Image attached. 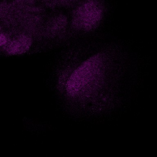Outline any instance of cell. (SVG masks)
<instances>
[{
	"label": "cell",
	"mask_w": 157,
	"mask_h": 157,
	"mask_svg": "<svg viewBox=\"0 0 157 157\" xmlns=\"http://www.w3.org/2000/svg\"><path fill=\"white\" fill-rule=\"evenodd\" d=\"M105 14L102 0H84L72 12L71 29L85 33H93L101 25Z\"/></svg>",
	"instance_id": "2"
},
{
	"label": "cell",
	"mask_w": 157,
	"mask_h": 157,
	"mask_svg": "<svg viewBox=\"0 0 157 157\" xmlns=\"http://www.w3.org/2000/svg\"><path fill=\"white\" fill-rule=\"evenodd\" d=\"M33 44V39L29 34L20 33L11 37L8 44L4 48L6 52L10 55H18L26 52Z\"/></svg>",
	"instance_id": "3"
},
{
	"label": "cell",
	"mask_w": 157,
	"mask_h": 157,
	"mask_svg": "<svg viewBox=\"0 0 157 157\" xmlns=\"http://www.w3.org/2000/svg\"><path fill=\"white\" fill-rule=\"evenodd\" d=\"M126 60L121 45L112 44L103 47L73 70L65 84L66 95L71 99H89L90 104L92 99L103 95L104 88L106 90L118 82Z\"/></svg>",
	"instance_id": "1"
}]
</instances>
